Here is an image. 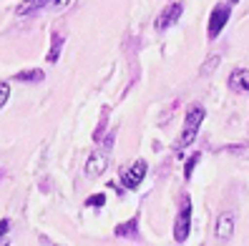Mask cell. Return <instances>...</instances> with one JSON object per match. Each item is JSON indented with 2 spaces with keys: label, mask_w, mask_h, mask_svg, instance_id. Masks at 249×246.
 <instances>
[{
  "label": "cell",
  "mask_w": 249,
  "mask_h": 246,
  "mask_svg": "<svg viewBox=\"0 0 249 246\" xmlns=\"http://www.w3.org/2000/svg\"><path fill=\"white\" fill-rule=\"evenodd\" d=\"M229 88L234 93H242V96H249V70L247 68H234L229 73Z\"/></svg>",
  "instance_id": "ba28073f"
},
{
  "label": "cell",
  "mask_w": 249,
  "mask_h": 246,
  "mask_svg": "<svg viewBox=\"0 0 249 246\" xmlns=\"http://www.w3.org/2000/svg\"><path fill=\"white\" fill-rule=\"evenodd\" d=\"M234 226H237V221H234V213L231 211H224L216 216V226H214V236L216 241H229L234 236Z\"/></svg>",
  "instance_id": "5b68a950"
},
{
  "label": "cell",
  "mask_w": 249,
  "mask_h": 246,
  "mask_svg": "<svg viewBox=\"0 0 249 246\" xmlns=\"http://www.w3.org/2000/svg\"><path fill=\"white\" fill-rule=\"evenodd\" d=\"M229 3H231V5H237V3H239V0H229Z\"/></svg>",
  "instance_id": "d6986e66"
},
{
  "label": "cell",
  "mask_w": 249,
  "mask_h": 246,
  "mask_svg": "<svg viewBox=\"0 0 249 246\" xmlns=\"http://www.w3.org/2000/svg\"><path fill=\"white\" fill-rule=\"evenodd\" d=\"M43 78H46V73H43L40 68H31V70H20V73H16L18 83H40Z\"/></svg>",
  "instance_id": "8fae6325"
},
{
  "label": "cell",
  "mask_w": 249,
  "mask_h": 246,
  "mask_svg": "<svg viewBox=\"0 0 249 246\" xmlns=\"http://www.w3.org/2000/svg\"><path fill=\"white\" fill-rule=\"evenodd\" d=\"M8 231H10V221L8 219H0V236H5Z\"/></svg>",
  "instance_id": "ac0fdd59"
},
{
  "label": "cell",
  "mask_w": 249,
  "mask_h": 246,
  "mask_svg": "<svg viewBox=\"0 0 249 246\" xmlns=\"http://www.w3.org/2000/svg\"><path fill=\"white\" fill-rule=\"evenodd\" d=\"M106 168H108V151H96V153H91L89 161H86V176L96 179Z\"/></svg>",
  "instance_id": "52a82bcc"
},
{
  "label": "cell",
  "mask_w": 249,
  "mask_h": 246,
  "mask_svg": "<svg viewBox=\"0 0 249 246\" xmlns=\"http://www.w3.org/2000/svg\"><path fill=\"white\" fill-rule=\"evenodd\" d=\"M113 234L119 239H139V216H134V219H128L124 224H119L113 229Z\"/></svg>",
  "instance_id": "9c48e42d"
},
{
  "label": "cell",
  "mask_w": 249,
  "mask_h": 246,
  "mask_svg": "<svg viewBox=\"0 0 249 246\" xmlns=\"http://www.w3.org/2000/svg\"><path fill=\"white\" fill-rule=\"evenodd\" d=\"M0 246H8V244H5V241H0Z\"/></svg>",
  "instance_id": "ffe728a7"
},
{
  "label": "cell",
  "mask_w": 249,
  "mask_h": 246,
  "mask_svg": "<svg viewBox=\"0 0 249 246\" xmlns=\"http://www.w3.org/2000/svg\"><path fill=\"white\" fill-rule=\"evenodd\" d=\"M106 204V194H96V196H91L89 201H86V206H91V209H101Z\"/></svg>",
  "instance_id": "9a60e30c"
},
{
  "label": "cell",
  "mask_w": 249,
  "mask_h": 246,
  "mask_svg": "<svg viewBox=\"0 0 249 246\" xmlns=\"http://www.w3.org/2000/svg\"><path fill=\"white\" fill-rule=\"evenodd\" d=\"M229 16H231V5H227V3H219V5L212 10V16H209V28H207V38H209V40H216L219 35H222V31H224V25H227Z\"/></svg>",
  "instance_id": "277c9868"
},
{
  "label": "cell",
  "mask_w": 249,
  "mask_h": 246,
  "mask_svg": "<svg viewBox=\"0 0 249 246\" xmlns=\"http://www.w3.org/2000/svg\"><path fill=\"white\" fill-rule=\"evenodd\" d=\"M219 61H222V55H219V53H216V55H209L207 61H204V66H201V70H199V73H201V76H209L212 70L219 66Z\"/></svg>",
  "instance_id": "5bb4252c"
},
{
  "label": "cell",
  "mask_w": 249,
  "mask_h": 246,
  "mask_svg": "<svg viewBox=\"0 0 249 246\" xmlns=\"http://www.w3.org/2000/svg\"><path fill=\"white\" fill-rule=\"evenodd\" d=\"M40 5H46V0H25V3H20V5L16 8V13H18V16H28V13L38 10Z\"/></svg>",
  "instance_id": "7c38bea8"
},
{
  "label": "cell",
  "mask_w": 249,
  "mask_h": 246,
  "mask_svg": "<svg viewBox=\"0 0 249 246\" xmlns=\"http://www.w3.org/2000/svg\"><path fill=\"white\" fill-rule=\"evenodd\" d=\"M46 5H51V8H66L68 0H46Z\"/></svg>",
  "instance_id": "e0dca14e"
},
{
  "label": "cell",
  "mask_w": 249,
  "mask_h": 246,
  "mask_svg": "<svg viewBox=\"0 0 249 246\" xmlns=\"http://www.w3.org/2000/svg\"><path fill=\"white\" fill-rule=\"evenodd\" d=\"M199 161H201V153H199V151L189 156V161H186V166H184V179H186V181L192 179V173H194V168H196Z\"/></svg>",
  "instance_id": "4fadbf2b"
},
{
  "label": "cell",
  "mask_w": 249,
  "mask_h": 246,
  "mask_svg": "<svg viewBox=\"0 0 249 246\" xmlns=\"http://www.w3.org/2000/svg\"><path fill=\"white\" fill-rule=\"evenodd\" d=\"M181 13H184V5H181V3H171V5H166L164 10L159 13L156 28H159V31H166L169 25H177V20L181 18Z\"/></svg>",
  "instance_id": "8992f818"
},
{
  "label": "cell",
  "mask_w": 249,
  "mask_h": 246,
  "mask_svg": "<svg viewBox=\"0 0 249 246\" xmlns=\"http://www.w3.org/2000/svg\"><path fill=\"white\" fill-rule=\"evenodd\" d=\"M61 50H63V35H61V33H53V38H51V50H48V55H46V61H48L51 66L58 63Z\"/></svg>",
  "instance_id": "30bf717a"
},
{
  "label": "cell",
  "mask_w": 249,
  "mask_h": 246,
  "mask_svg": "<svg viewBox=\"0 0 249 246\" xmlns=\"http://www.w3.org/2000/svg\"><path fill=\"white\" fill-rule=\"evenodd\" d=\"M192 234V198L181 196V206L177 211V221H174V241L184 244Z\"/></svg>",
  "instance_id": "7a4b0ae2"
},
{
  "label": "cell",
  "mask_w": 249,
  "mask_h": 246,
  "mask_svg": "<svg viewBox=\"0 0 249 246\" xmlns=\"http://www.w3.org/2000/svg\"><path fill=\"white\" fill-rule=\"evenodd\" d=\"M204 118H207V111H204V106H199V103L189 106V111H186V115H184V131H181V136L177 138V151H179V153H181L184 148H189V146L196 141Z\"/></svg>",
  "instance_id": "6da1fadb"
},
{
  "label": "cell",
  "mask_w": 249,
  "mask_h": 246,
  "mask_svg": "<svg viewBox=\"0 0 249 246\" xmlns=\"http://www.w3.org/2000/svg\"><path fill=\"white\" fill-rule=\"evenodd\" d=\"M8 98H10V85L0 81V108H3L8 103Z\"/></svg>",
  "instance_id": "2e32d148"
},
{
  "label": "cell",
  "mask_w": 249,
  "mask_h": 246,
  "mask_svg": "<svg viewBox=\"0 0 249 246\" xmlns=\"http://www.w3.org/2000/svg\"><path fill=\"white\" fill-rule=\"evenodd\" d=\"M146 171H149V164H146L143 158H136L134 164H128V166L121 171V183H124V189L136 191L139 186L143 183V179H146Z\"/></svg>",
  "instance_id": "3957f363"
}]
</instances>
